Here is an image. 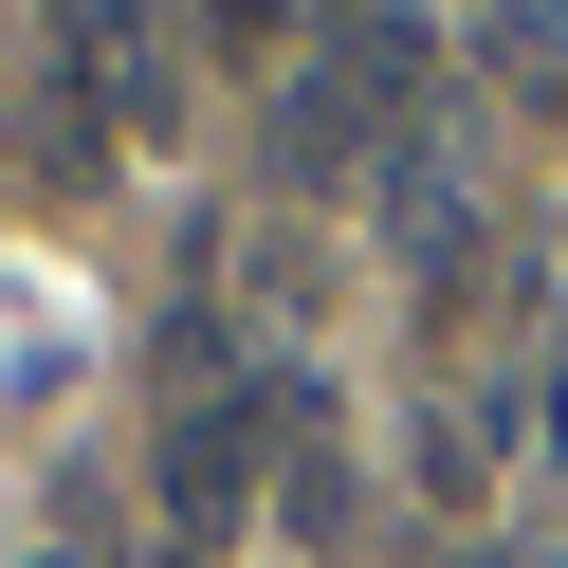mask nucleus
Masks as SVG:
<instances>
[{"instance_id": "2", "label": "nucleus", "mask_w": 568, "mask_h": 568, "mask_svg": "<svg viewBox=\"0 0 568 568\" xmlns=\"http://www.w3.org/2000/svg\"><path fill=\"white\" fill-rule=\"evenodd\" d=\"M239 458H257V404H184L165 422V495H184L202 550H221V514H239Z\"/></svg>"}, {"instance_id": "5", "label": "nucleus", "mask_w": 568, "mask_h": 568, "mask_svg": "<svg viewBox=\"0 0 568 568\" xmlns=\"http://www.w3.org/2000/svg\"><path fill=\"white\" fill-rule=\"evenodd\" d=\"M55 568H74V550H55Z\"/></svg>"}, {"instance_id": "3", "label": "nucleus", "mask_w": 568, "mask_h": 568, "mask_svg": "<svg viewBox=\"0 0 568 568\" xmlns=\"http://www.w3.org/2000/svg\"><path fill=\"white\" fill-rule=\"evenodd\" d=\"M495 458H514V404H440V422H422V477H440V495H477Z\"/></svg>"}, {"instance_id": "1", "label": "nucleus", "mask_w": 568, "mask_h": 568, "mask_svg": "<svg viewBox=\"0 0 568 568\" xmlns=\"http://www.w3.org/2000/svg\"><path fill=\"white\" fill-rule=\"evenodd\" d=\"M74 55H92V111L111 129H184V74H165V38L129 0H74Z\"/></svg>"}, {"instance_id": "4", "label": "nucleus", "mask_w": 568, "mask_h": 568, "mask_svg": "<svg viewBox=\"0 0 568 568\" xmlns=\"http://www.w3.org/2000/svg\"><path fill=\"white\" fill-rule=\"evenodd\" d=\"M202 38H294V0H202Z\"/></svg>"}]
</instances>
